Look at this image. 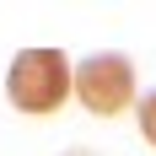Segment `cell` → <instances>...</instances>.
<instances>
[{
  "label": "cell",
  "instance_id": "cell-1",
  "mask_svg": "<svg viewBox=\"0 0 156 156\" xmlns=\"http://www.w3.org/2000/svg\"><path fill=\"white\" fill-rule=\"evenodd\" d=\"M70 86H76V70L65 48H22L5 70V92L22 113H54Z\"/></svg>",
  "mask_w": 156,
  "mask_h": 156
},
{
  "label": "cell",
  "instance_id": "cell-2",
  "mask_svg": "<svg viewBox=\"0 0 156 156\" xmlns=\"http://www.w3.org/2000/svg\"><path fill=\"white\" fill-rule=\"evenodd\" d=\"M76 97H81V108L97 113V119L124 113L129 97H135V65H129V54H119V48L86 54V59L76 65Z\"/></svg>",
  "mask_w": 156,
  "mask_h": 156
},
{
  "label": "cell",
  "instance_id": "cell-3",
  "mask_svg": "<svg viewBox=\"0 0 156 156\" xmlns=\"http://www.w3.org/2000/svg\"><path fill=\"white\" fill-rule=\"evenodd\" d=\"M140 135L156 145V92H145V102H140Z\"/></svg>",
  "mask_w": 156,
  "mask_h": 156
},
{
  "label": "cell",
  "instance_id": "cell-4",
  "mask_svg": "<svg viewBox=\"0 0 156 156\" xmlns=\"http://www.w3.org/2000/svg\"><path fill=\"white\" fill-rule=\"evenodd\" d=\"M59 156H97V151H86V145H70V151H59Z\"/></svg>",
  "mask_w": 156,
  "mask_h": 156
}]
</instances>
